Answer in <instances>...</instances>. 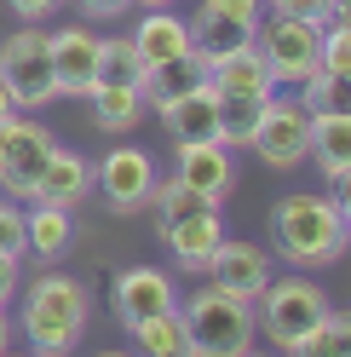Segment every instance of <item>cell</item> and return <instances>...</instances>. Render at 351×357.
Here are the masks:
<instances>
[{
    "label": "cell",
    "mask_w": 351,
    "mask_h": 357,
    "mask_svg": "<svg viewBox=\"0 0 351 357\" xmlns=\"http://www.w3.org/2000/svg\"><path fill=\"white\" fill-rule=\"evenodd\" d=\"M208 282L254 305L259 288L271 282V254H259L254 242H242V236H225V242L213 248V259H208Z\"/></svg>",
    "instance_id": "13"
},
{
    "label": "cell",
    "mask_w": 351,
    "mask_h": 357,
    "mask_svg": "<svg viewBox=\"0 0 351 357\" xmlns=\"http://www.w3.org/2000/svg\"><path fill=\"white\" fill-rule=\"evenodd\" d=\"M70 242H75V213L70 208H47V202H35L24 213V254L35 259H63L70 254Z\"/></svg>",
    "instance_id": "20"
},
{
    "label": "cell",
    "mask_w": 351,
    "mask_h": 357,
    "mask_svg": "<svg viewBox=\"0 0 351 357\" xmlns=\"http://www.w3.org/2000/svg\"><path fill=\"white\" fill-rule=\"evenodd\" d=\"M179 185H190L208 202H225L236 190V155L225 144H179V167H173Z\"/></svg>",
    "instance_id": "15"
},
{
    "label": "cell",
    "mask_w": 351,
    "mask_h": 357,
    "mask_svg": "<svg viewBox=\"0 0 351 357\" xmlns=\"http://www.w3.org/2000/svg\"><path fill=\"white\" fill-rule=\"evenodd\" d=\"M265 6H271V12H288V17H317V24H322V6H328V0H265Z\"/></svg>",
    "instance_id": "31"
},
{
    "label": "cell",
    "mask_w": 351,
    "mask_h": 357,
    "mask_svg": "<svg viewBox=\"0 0 351 357\" xmlns=\"http://www.w3.org/2000/svg\"><path fill=\"white\" fill-rule=\"evenodd\" d=\"M93 185L109 202V213H139L150 202V185H156V155L139 144H116L104 162H93Z\"/></svg>",
    "instance_id": "9"
},
{
    "label": "cell",
    "mask_w": 351,
    "mask_h": 357,
    "mask_svg": "<svg viewBox=\"0 0 351 357\" xmlns=\"http://www.w3.org/2000/svg\"><path fill=\"white\" fill-rule=\"evenodd\" d=\"M288 357H351V317L328 305V317L311 334H299V340L288 346Z\"/></svg>",
    "instance_id": "26"
},
{
    "label": "cell",
    "mask_w": 351,
    "mask_h": 357,
    "mask_svg": "<svg viewBox=\"0 0 351 357\" xmlns=\"http://www.w3.org/2000/svg\"><path fill=\"white\" fill-rule=\"evenodd\" d=\"M52 144L58 139L40 121H29V109H17V116L0 121V190H6L12 202H29L35 196V178L47 167Z\"/></svg>",
    "instance_id": "8"
},
{
    "label": "cell",
    "mask_w": 351,
    "mask_h": 357,
    "mask_svg": "<svg viewBox=\"0 0 351 357\" xmlns=\"http://www.w3.org/2000/svg\"><path fill=\"white\" fill-rule=\"evenodd\" d=\"M6 116H17V98H12V86L0 81V121H6Z\"/></svg>",
    "instance_id": "34"
},
{
    "label": "cell",
    "mask_w": 351,
    "mask_h": 357,
    "mask_svg": "<svg viewBox=\"0 0 351 357\" xmlns=\"http://www.w3.org/2000/svg\"><path fill=\"white\" fill-rule=\"evenodd\" d=\"M196 86H208V58L190 47V52L167 58V63H156V70L144 75V104H150V109H162V104H173V98L196 93Z\"/></svg>",
    "instance_id": "19"
},
{
    "label": "cell",
    "mask_w": 351,
    "mask_h": 357,
    "mask_svg": "<svg viewBox=\"0 0 351 357\" xmlns=\"http://www.w3.org/2000/svg\"><path fill=\"white\" fill-rule=\"evenodd\" d=\"M317 70H334V75H351V24H322Z\"/></svg>",
    "instance_id": "28"
},
{
    "label": "cell",
    "mask_w": 351,
    "mask_h": 357,
    "mask_svg": "<svg viewBox=\"0 0 351 357\" xmlns=\"http://www.w3.org/2000/svg\"><path fill=\"white\" fill-rule=\"evenodd\" d=\"M0 81L12 86L17 109H47L58 98V81H52V58H47V29H17L0 40Z\"/></svg>",
    "instance_id": "7"
},
{
    "label": "cell",
    "mask_w": 351,
    "mask_h": 357,
    "mask_svg": "<svg viewBox=\"0 0 351 357\" xmlns=\"http://www.w3.org/2000/svg\"><path fill=\"white\" fill-rule=\"evenodd\" d=\"M248 150H259V162L276 167V173L299 167L311 155V109L299 98H288V93H271L265 109H259V127H254Z\"/></svg>",
    "instance_id": "6"
},
{
    "label": "cell",
    "mask_w": 351,
    "mask_h": 357,
    "mask_svg": "<svg viewBox=\"0 0 351 357\" xmlns=\"http://www.w3.org/2000/svg\"><path fill=\"white\" fill-rule=\"evenodd\" d=\"M156 116H162V127H167V139H173V150H179V144H219V116H213V86H196V93H185V98H173V104H162Z\"/></svg>",
    "instance_id": "18"
},
{
    "label": "cell",
    "mask_w": 351,
    "mask_h": 357,
    "mask_svg": "<svg viewBox=\"0 0 351 357\" xmlns=\"http://www.w3.org/2000/svg\"><path fill=\"white\" fill-rule=\"evenodd\" d=\"M6 357H17V351H6ZM24 357H35V351H24Z\"/></svg>",
    "instance_id": "40"
},
{
    "label": "cell",
    "mask_w": 351,
    "mask_h": 357,
    "mask_svg": "<svg viewBox=\"0 0 351 357\" xmlns=\"http://www.w3.org/2000/svg\"><path fill=\"white\" fill-rule=\"evenodd\" d=\"M236 357H271V351H259V346H242V351H236Z\"/></svg>",
    "instance_id": "37"
},
{
    "label": "cell",
    "mask_w": 351,
    "mask_h": 357,
    "mask_svg": "<svg viewBox=\"0 0 351 357\" xmlns=\"http://www.w3.org/2000/svg\"><path fill=\"white\" fill-rule=\"evenodd\" d=\"M12 294H17V259H12V254H0V305H6Z\"/></svg>",
    "instance_id": "33"
},
{
    "label": "cell",
    "mask_w": 351,
    "mask_h": 357,
    "mask_svg": "<svg viewBox=\"0 0 351 357\" xmlns=\"http://www.w3.org/2000/svg\"><path fill=\"white\" fill-rule=\"evenodd\" d=\"M127 334H133L139 357H185V351H196V346H190V334H185L179 305L162 311V317H150V323H139V328H127Z\"/></svg>",
    "instance_id": "25"
},
{
    "label": "cell",
    "mask_w": 351,
    "mask_h": 357,
    "mask_svg": "<svg viewBox=\"0 0 351 357\" xmlns=\"http://www.w3.org/2000/svg\"><path fill=\"white\" fill-rule=\"evenodd\" d=\"M156 231L167 242V254L179 259V271L208 277V259H213L219 242H225V219H219V208H196V213H179V219H167Z\"/></svg>",
    "instance_id": "12"
},
{
    "label": "cell",
    "mask_w": 351,
    "mask_h": 357,
    "mask_svg": "<svg viewBox=\"0 0 351 357\" xmlns=\"http://www.w3.org/2000/svg\"><path fill=\"white\" fill-rule=\"evenodd\" d=\"M0 254H24V208H12V202H0Z\"/></svg>",
    "instance_id": "29"
},
{
    "label": "cell",
    "mask_w": 351,
    "mask_h": 357,
    "mask_svg": "<svg viewBox=\"0 0 351 357\" xmlns=\"http://www.w3.org/2000/svg\"><path fill=\"white\" fill-rule=\"evenodd\" d=\"M6 6H12L17 17H24V24H40V17H52V12L63 6V0H6Z\"/></svg>",
    "instance_id": "30"
},
{
    "label": "cell",
    "mask_w": 351,
    "mask_h": 357,
    "mask_svg": "<svg viewBox=\"0 0 351 357\" xmlns=\"http://www.w3.org/2000/svg\"><path fill=\"white\" fill-rule=\"evenodd\" d=\"M12 351V317H6V305H0V357Z\"/></svg>",
    "instance_id": "35"
},
{
    "label": "cell",
    "mask_w": 351,
    "mask_h": 357,
    "mask_svg": "<svg viewBox=\"0 0 351 357\" xmlns=\"http://www.w3.org/2000/svg\"><path fill=\"white\" fill-rule=\"evenodd\" d=\"M133 52L144 58V70H156V63H167V58H179V52H190L196 40H190V17H179V12H144L139 24H133Z\"/></svg>",
    "instance_id": "17"
},
{
    "label": "cell",
    "mask_w": 351,
    "mask_h": 357,
    "mask_svg": "<svg viewBox=\"0 0 351 357\" xmlns=\"http://www.w3.org/2000/svg\"><path fill=\"white\" fill-rule=\"evenodd\" d=\"M271 236H276V254L299 265V271H322L345 254V208L334 202L328 190H294L271 208Z\"/></svg>",
    "instance_id": "1"
},
{
    "label": "cell",
    "mask_w": 351,
    "mask_h": 357,
    "mask_svg": "<svg viewBox=\"0 0 351 357\" xmlns=\"http://www.w3.org/2000/svg\"><path fill=\"white\" fill-rule=\"evenodd\" d=\"M47 58H52L58 98H86V86H93V63H98V35L81 29V24H63V29L47 35Z\"/></svg>",
    "instance_id": "14"
},
{
    "label": "cell",
    "mask_w": 351,
    "mask_h": 357,
    "mask_svg": "<svg viewBox=\"0 0 351 357\" xmlns=\"http://www.w3.org/2000/svg\"><path fill=\"white\" fill-rule=\"evenodd\" d=\"M254 29H259V0H202L190 17V40L202 58H225V52L254 47Z\"/></svg>",
    "instance_id": "10"
},
{
    "label": "cell",
    "mask_w": 351,
    "mask_h": 357,
    "mask_svg": "<svg viewBox=\"0 0 351 357\" xmlns=\"http://www.w3.org/2000/svg\"><path fill=\"white\" fill-rule=\"evenodd\" d=\"M86 104H93V127L98 132H116V139L144 121V93H139V86H93Z\"/></svg>",
    "instance_id": "23"
},
{
    "label": "cell",
    "mask_w": 351,
    "mask_h": 357,
    "mask_svg": "<svg viewBox=\"0 0 351 357\" xmlns=\"http://www.w3.org/2000/svg\"><path fill=\"white\" fill-rule=\"evenodd\" d=\"M17 328H24V340H29L35 357H70L75 340L86 334V288L75 277H63V271L35 277L29 294H24Z\"/></svg>",
    "instance_id": "2"
},
{
    "label": "cell",
    "mask_w": 351,
    "mask_h": 357,
    "mask_svg": "<svg viewBox=\"0 0 351 357\" xmlns=\"http://www.w3.org/2000/svg\"><path fill=\"white\" fill-rule=\"evenodd\" d=\"M259 109H265V98H254V93H213L219 144H225V150H248L254 127H259Z\"/></svg>",
    "instance_id": "24"
},
{
    "label": "cell",
    "mask_w": 351,
    "mask_h": 357,
    "mask_svg": "<svg viewBox=\"0 0 351 357\" xmlns=\"http://www.w3.org/2000/svg\"><path fill=\"white\" fill-rule=\"evenodd\" d=\"M133 6H144V12H167V6H179V0H133Z\"/></svg>",
    "instance_id": "36"
},
{
    "label": "cell",
    "mask_w": 351,
    "mask_h": 357,
    "mask_svg": "<svg viewBox=\"0 0 351 357\" xmlns=\"http://www.w3.org/2000/svg\"><path fill=\"white\" fill-rule=\"evenodd\" d=\"M328 317V294L311 282V277H271L259 288V328H265V340H276L288 351L299 334H311L317 323Z\"/></svg>",
    "instance_id": "5"
},
{
    "label": "cell",
    "mask_w": 351,
    "mask_h": 357,
    "mask_svg": "<svg viewBox=\"0 0 351 357\" xmlns=\"http://www.w3.org/2000/svg\"><path fill=\"white\" fill-rule=\"evenodd\" d=\"M179 317H185V334L196 351L208 357H236L242 346H254V305L225 294V288H190V294H179Z\"/></svg>",
    "instance_id": "3"
},
{
    "label": "cell",
    "mask_w": 351,
    "mask_h": 357,
    "mask_svg": "<svg viewBox=\"0 0 351 357\" xmlns=\"http://www.w3.org/2000/svg\"><path fill=\"white\" fill-rule=\"evenodd\" d=\"M86 190H93V162H86L81 150L52 144V155H47V167H40V178H35V196H29V202H47V208H81Z\"/></svg>",
    "instance_id": "16"
},
{
    "label": "cell",
    "mask_w": 351,
    "mask_h": 357,
    "mask_svg": "<svg viewBox=\"0 0 351 357\" xmlns=\"http://www.w3.org/2000/svg\"><path fill=\"white\" fill-rule=\"evenodd\" d=\"M98 357H139V351H98Z\"/></svg>",
    "instance_id": "38"
},
{
    "label": "cell",
    "mask_w": 351,
    "mask_h": 357,
    "mask_svg": "<svg viewBox=\"0 0 351 357\" xmlns=\"http://www.w3.org/2000/svg\"><path fill=\"white\" fill-rule=\"evenodd\" d=\"M75 6H81L86 17H121L127 6H133V0H75Z\"/></svg>",
    "instance_id": "32"
},
{
    "label": "cell",
    "mask_w": 351,
    "mask_h": 357,
    "mask_svg": "<svg viewBox=\"0 0 351 357\" xmlns=\"http://www.w3.org/2000/svg\"><path fill=\"white\" fill-rule=\"evenodd\" d=\"M299 104L311 109V116H351V75H334V70H317L305 81Z\"/></svg>",
    "instance_id": "27"
},
{
    "label": "cell",
    "mask_w": 351,
    "mask_h": 357,
    "mask_svg": "<svg viewBox=\"0 0 351 357\" xmlns=\"http://www.w3.org/2000/svg\"><path fill=\"white\" fill-rule=\"evenodd\" d=\"M208 86H213V93H254V98H271L276 93V81L265 75V63H259L254 47L225 52V58H208Z\"/></svg>",
    "instance_id": "21"
},
{
    "label": "cell",
    "mask_w": 351,
    "mask_h": 357,
    "mask_svg": "<svg viewBox=\"0 0 351 357\" xmlns=\"http://www.w3.org/2000/svg\"><path fill=\"white\" fill-rule=\"evenodd\" d=\"M185 357H208V351H185Z\"/></svg>",
    "instance_id": "39"
},
{
    "label": "cell",
    "mask_w": 351,
    "mask_h": 357,
    "mask_svg": "<svg viewBox=\"0 0 351 357\" xmlns=\"http://www.w3.org/2000/svg\"><path fill=\"white\" fill-rule=\"evenodd\" d=\"M144 58L133 52L127 35H98V63H93V86H139L144 93ZM86 86V93H93Z\"/></svg>",
    "instance_id": "22"
},
{
    "label": "cell",
    "mask_w": 351,
    "mask_h": 357,
    "mask_svg": "<svg viewBox=\"0 0 351 357\" xmlns=\"http://www.w3.org/2000/svg\"><path fill=\"white\" fill-rule=\"evenodd\" d=\"M173 305H179V288H173L167 271H156V265H127V271H116V282H109V311H116L121 328H139V323L162 317Z\"/></svg>",
    "instance_id": "11"
},
{
    "label": "cell",
    "mask_w": 351,
    "mask_h": 357,
    "mask_svg": "<svg viewBox=\"0 0 351 357\" xmlns=\"http://www.w3.org/2000/svg\"><path fill=\"white\" fill-rule=\"evenodd\" d=\"M317 47H322V24L317 17H288L271 12L265 24L254 29V52L265 63V75L276 86H305L317 75Z\"/></svg>",
    "instance_id": "4"
}]
</instances>
